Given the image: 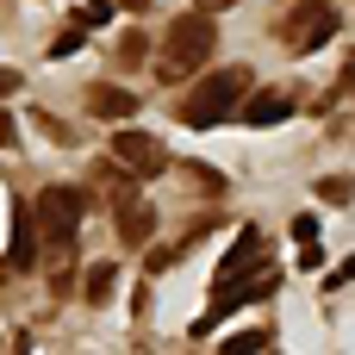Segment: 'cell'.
Instances as JSON below:
<instances>
[{
	"label": "cell",
	"instance_id": "5b68a950",
	"mask_svg": "<svg viewBox=\"0 0 355 355\" xmlns=\"http://www.w3.org/2000/svg\"><path fill=\"white\" fill-rule=\"evenodd\" d=\"M112 162H119L125 175H137V181H150V175H162V168H168L162 144H156L150 131H131V125H125V131L112 137Z\"/></svg>",
	"mask_w": 355,
	"mask_h": 355
},
{
	"label": "cell",
	"instance_id": "8992f818",
	"mask_svg": "<svg viewBox=\"0 0 355 355\" xmlns=\"http://www.w3.org/2000/svg\"><path fill=\"white\" fill-rule=\"evenodd\" d=\"M37 250H44L37 212H31V206H12V243H6V268H12V275H25V268L37 262Z\"/></svg>",
	"mask_w": 355,
	"mask_h": 355
},
{
	"label": "cell",
	"instance_id": "5bb4252c",
	"mask_svg": "<svg viewBox=\"0 0 355 355\" xmlns=\"http://www.w3.org/2000/svg\"><path fill=\"white\" fill-rule=\"evenodd\" d=\"M112 19V0H81V25L94 31V25H106Z\"/></svg>",
	"mask_w": 355,
	"mask_h": 355
},
{
	"label": "cell",
	"instance_id": "4fadbf2b",
	"mask_svg": "<svg viewBox=\"0 0 355 355\" xmlns=\"http://www.w3.org/2000/svg\"><path fill=\"white\" fill-rule=\"evenodd\" d=\"M81 44H87V25H75V31H62V37L50 44V56H75Z\"/></svg>",
	"mask_w": 355,
	"mask_h": 355
},
{
	"label": "cell",
	"instance_id": "9a60e30c",
	"mask_svg": "<svg viewBox=\"0 0 355 355\" xmlns=\"http://www.w3.org/2000/svg\"><path fill=\"white\" fill-rule=\"evenodd\" d=\"M355 193V181H318V200H331V206H343Z\"/></svg>",
	"mask_w": 355,
	"mask_h": 355
},
{
	"label": "cell",
	"instance_id": "d6986e66",
	"mask_svg": "<svg viewBox=\"0 0 355 355\" xmlns=\"http://www.w3.org/2000/svg\"><path fill=\"white\" fill-rule=\"evenodd\" d=\"M0 94H19V69H0Z\"/></svg>",
	"mask_w": 355,
	"mask_h": 355
},
{
	"label": "cell",
	"instance_id": "2e32d148",
	"mask_svg": "<svg viewBox=\"0 0 355 355\" xmlns=\"http://www.w3.org/2000/svg\"><path fill=\"white\" fill-rule=\"evenodd\" d=\"M268 343V331H237V337H225V349H262Z\"/></svg>",
	"mask_w": 355,
	"mask_h": 355
},
{
	"label": "cell",
	"instance_id": "7402d4cb",
	"mask_svg": "<svg viewBox=\"0 0 355 355\" xmlns=\"http://www.w3.org/2000/svg\"><path fill=\"white\" fill-rule=\"evenodd\" d=\"M125 6H144V0H125Z\"/></svg>",
	"mask_w": 355,
	"mask_h": 355
},
{
	"label": "cell",
	"instance_id": "9c48e42d",
	"mask_svg": "<svg viewBox=\"0 0 355 355\" xmlns=\"http://www.w3.org/2000/svg\"><path fill=\"white\" fill-rule=\"evenodd\" d=\"M256 268H262V237H256V231H243V237H237V250L218 262V287H231V281H250Z\"/></svg>",
	"mask_w": 355,
	"mask_h": 355
},
{
	"label": "cell",
	"instance_id": "30bf717a",
	"mask_svg": "<svg viewBox=\"0 0 355 355\" xmlns=\"http://www.w3.org/2000/svg\"><path fill=\"white\" fill-rule=\"evenodd\" d=\"M119 237L125 243H150V231H156V206H144V200H119Z\"/></svg>",
	"mask_w": 355,
	"mask_h": 355
},
{
	"label": "cell",
	"instance_id": "e0dca14e",
	"mask_svg": "<svg viewBox=\"0 0 355 355\" xmlns=\"http://www.w3.org/2000/svg\"><path fill=\"white\" fill-rule=\"evenodd\" d=\"M293 237H300V243H312V237H318V218H312V212H300V218H293Z\"/></svg>",
	"mask_w": 355,
	"mask_h": 355
},
{
	"label": "cell",
	"instance_id": "ba28073f",
	"mask_svg": "<svg viewBox=\"0 0 355 355\" xmlns=\"http://www.w3.org/2000/svg\"><path fill=\"white\" fill-rule=\"evenodd\" d=\"M243 125H256V131H268V125H281V119H293V94H281V87H262V94H250L243 100V112H237Z\"/></svg>",
	"mask_w": 355,
	"mask_h": 355
},
{
	"label": "cell",
	"instance_id": "6da1fadb",
	"mask_svg": "<svg viewBox=\"0 0 355 355\" xmlns=\"http://www.w3.org/2000/svg\"><path fill=\"white\" fill-rule=\"evenodd\" d=\"M243 100H250V69H212L175 112H181V125L212 131V125H225L231 112H243Z\"/></svg>",
	"mask_w": 355,
	"mask_h": 355
},
{
	"label": "cell",
	"instance_id": "ac0fdd59",
	"mask_svg": "<svg viewBox=\"0 0 355 355\" xmlns=\"http://www.w3.org/2000/svg\"><path fill=\"white\" fill-rule=\"evenodd\" d=\"M0 144H19V125H12L6 112H0Z\"/></svg>",
	"mask_w": 355,
	"mask_h": 355
},
{
	"label": "cell",
	"instance_id": "ffe728a7",
	"mask_svg": "<svg viewBox=\"0 0 355 355\" xmlns=\"http://www.w3.org/2000/svg\"><path fill=\"white\" fill-rule=\"evenodd\" d=\"M343 94H355V50H349V62H343Z\"/></svg>",
	"mask_w": 355,
	"mask_h": 355
},
{
	"label": "cell",
	"instance_id": "7a4b0ae2",
	"mask_svg": "<svg viewBox=\"0 0 355 355\" xmlns=\"http://www.w3.org/2000/svg\"><path fill=\"white\" fill-rule=\"evenodd\" d=\"M212 44H218V25H212V12H206V6L181 12V19L168 25V37H162V62H156V75H162V81L193 75V69L212 56Z\"/></svg>",
	"mask_w": 355,
	"mask_h": 355
},
{
	"label": "cell",
	"instance_id": "3957f363",
	"mask_svg": "<svg viewBox=\"0 0 355 355\" xmlns=\"http://www.w3.org/2000/svg\"><path fill=\"white\" fill-rule=\"evenodd\" d=\"M31 212H37L44 243H50V250H69V243H75V231H81V218H87V193L56 181V187H44V193H37V206H31Z\"/></svg>",
	"mask_w": 355,
	"mask_h": 355
},
{
	"label": "cell",
	"instance_id": "52a82bcc",
	"mask_svg": "<svg viewBox=\"0 0 355 355\" xmlns=\"http://www.w3.org/2000/svg\"><path fill=\"white\" fill-rule=\"evenodd\" d=\"M87 112H94V119L125 125V119L137 112V94H131V87H119V81H94V87H87Z\"/></svg>",
	"mask_w": 355,
	"mask_h": 355
},
{
	"label": "cell",
	"instance_id": "7c38bea8",
	"mask_svg": "<svg viewBox=\"0 0 355 355\" xmlns=\"http://www.w3.org/2000/svg\"><path fill=\"white\" fill-rule=\"evenodd\" d=\"M144 56H150V37H144V31H125V37H119V62H131V69H137Z\"/></svg>",
	"mask_w": 355,
	"mask_h": 355
},
{
	"label": "cell",
	"instance_id": "44dd1931",
	"mask_svg": "<svg viewBox=\"0 0 355 355\" xmlns=\"http://www.w3.org/2000/svg\"><path fill=\"white\" fill-rule=\"evenodd\" d=\"M200 6H206V12H212V6H237V0H200Z\"/></svg>",
	"mask_w": 355,
	"mask_h": 355
},
{
	"label": "cell",
	"instance_id": "277c9868",
	"mask_svg": "<svg viewBox=\"0 0 355 355\" xmlns=\"http://www.w3.org/2000/svg\"><path fill=\"white\" fill-rule=\"evenodd\" d=\"M337 25H343V19H337V6H331V0H300V6L281 19V37H287L293 50H318V44H331V37H337Z\"/></svg>",
	"mask_w": 355,
	"mask_h": 355
},
{
	"label": "cell",
	"instance_id": "8fae6325",
	"mask_svg": "<svg viewBox=\"0 0 355 355\" xmlns=\"http://www.w3.org/2000/svg\"><path fill=\"white\" fill-rule=\"evenodd\" d=\"M81 287H87V300H94V306H106V300H112V287H119V268H112V262H94Z\"/></svg>",
	"mask_w": 355,
	"mask_h": 355
}]
</instances>
